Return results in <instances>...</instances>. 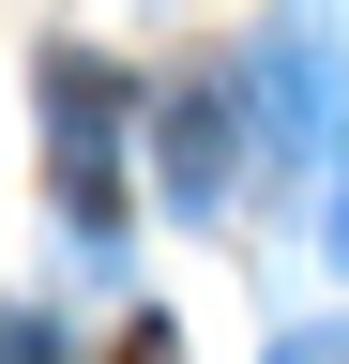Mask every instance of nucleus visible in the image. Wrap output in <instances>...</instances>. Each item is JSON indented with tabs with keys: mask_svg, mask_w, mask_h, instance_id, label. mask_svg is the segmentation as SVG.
Masks as SVG:
<instances>
[{
	"mask_svg": "<svg viewBox=\"0 0 349 364\" xmlns=\"http://www.w3.org/2000/svg\"><path fill=\"white\" fill-rule=\"evenodd\" d=\"M258 152L289 182H319L349 152V46H334V0H289L258 31Z\"/></svg>",
	"mask_w": 349,
	"mask_h": 364,
	"instance_id": "nucleus-1",
	"label": "nucleus"
},
{
	"mask_svg": "<svg viewBox=\"0 0 349 364\" xmlns=\"http://www.w3.org/2000/svg\"><path fill=\"white\" fill-rule=\"evenodd\" d=\"M46 182L76 213V243H122V76L107 61H46Z\"/></svg>",
	"mask_w": 349,
	"mask_h": 364,
	"instance_id": "nucleus-2",
	"label": "nucleus"
},
{
	"mask_svg": "<svg viewBox=\"0 0 349 364\" xmlns=\"http://www.w3.org/2000/svg\"><path fill=\"white\" fill-rule=\"evenodd\" d=\"M228 122H243V91H213V76L152 107V167H167V198H183V213L228 198Z\"/></svg>",
	"mask_w": 349,
	"mask_h": 364,
	"instance_id": "nucleus-3",
	"label": "nucleus"
},
{
	"mask_svg": "<svg viewBox=\"0 0 349 364\" xmlns=\"http://www.w3.org/2000/svg\"><path fill=\"white\" fill-rule=\"evenodd\" d=\"M0 364H61V318H31V304H0Z\"/></svg>",
	"mask_w": 349,
	"mask_h": 364,
	"instance_id": "nucleus-4",
	"label": "nucleus"
},
{
	"mask_svg": "<svg viewBox=\"0 0 349 364\" xmlns=\"http://www.w3.org/2000/svg\"><path fill=\"white\" fill-rule=\"evenodd\" d=\"M319 243H334V273H349V152L319 167Z\"/></svg>",
	"mask_w": 349,
	"mask_h": 364,
	"instance_id": "nucleus-5",
	"label": "nucleus"
},
{
	"mask_svg": "<svg viewBox=\"0 0 349 364\" xmlns=\"http://www.w3.org/2000/svg\"><path fill=\"white\" fill-rule=\"evenodd\" d=\"M274 364H349V334L319 318V334H274Z\"/></svg>",
	"mask_w": 349,
	"mask_h": 364,
	"instance_id": "nucleus-6",
	"label": "nucleus"
},
{
	"mask_svg": "<svg viewBox=\"0 0 349 364\" xmlns=\"http://www.w3.org/2000/svg\"><path fill=\"white\" fill-rule=\"evenodd\" d=\"M122 364H167V318H137V334H122Z\"/></svg>",
	"mask_w": 349,
	"mask_h": 364,
	"instance_id": "nucleus-7",
	"label": "nucleus"
}]
</instances>
